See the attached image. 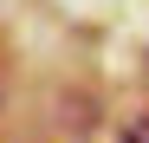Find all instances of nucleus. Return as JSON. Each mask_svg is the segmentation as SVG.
Here are the masks:
<instances>
[{
	"label": "nucleus",
	"instance_id": "obj_1",
	"mask_svg": "<svg viewBox=\"0 0 149 143\" xmlns=\"http://www.w3.org/2000/svg\"><path fill=\"white\" fill-rule=\"evenodd\" d=\"M130 143H149V117H143V124H130Z\"/></svg>",
	"mask_w": 149,
	"mask_h": 143
}]
</instances>
